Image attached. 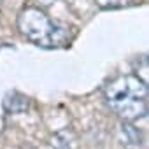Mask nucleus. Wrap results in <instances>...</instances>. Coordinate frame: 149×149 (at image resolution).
<instances>
[{
	"label": "nucleus",
	"mask_w": 149,
	"mask_h": 149,
	"mask_svg": "<svg viewBox=\"0 0 149 149\" xmlns=\"http://www.w3.org/2000/svg\"><path fill=\"white\" fill-rule=\"evenodd\" d=\"M95 4L104 9V11H109V9H121V7H126L132 4V0H95Z\"/></svg>",
	"instance_id": "nucleus-6"
},
{
	"label": "nucleus",
	"mask_w": 149,
	"mask_h": 149,
	"mask_svg": "<svg viewBox=\"0 0 149 149\" xmlns=\"http://www.w3.org/2000/svg\"><path fill=\"white\" fill-rule=\"evenodd\" d=\"M2 105L7 112H13V114H23L28 111L30 107V98L19 91H9L4 100H2Z\"/></svg>",
	"instance_id": "nucleus-4"
},
{
	"label": "nucleus",
	"mask_w": 149,
	"mask_h": 149,
	"mask_svg": "<svg viewBox=\"0 0 149 149\" xmlns=\"http://www.w3.org/2000/svg\"><path fill=\"white\" fill-rule=\"evenodd\" d=\"M119 140L125 149H142V133L132 121L119 123Z\"/></svg>",
	"instance_id": "nucleus-3"
},
{
	"label": "nucleus",
	"mask_w": 149,
	"mask_h": 149,
	"mask_svg": "<svg viewBox=\"0 0 149 149\" xmlns=\"http://www.w3.org/2000/svg\"><path fill=\"white\" fill-rule=\"evenodd\" d=\"M53 147L54 149H76V135L68 130L58 132L53 137Z\"/></svg>",
	"instance_id": "nucleus-5"
},
{
	"label": "nucleus",
	"mask_w": 149,
	"mask_h": 149,
	"mask_svg": "<svg viewBox=\"0 0 149 149\" xmlns=\"http://www.w3.org/2000/svg\"><path fill=\"white\" fill-rule=\"evenodd\" d=\"M107 107L123 121H137L147 116V83L137 74H123L111 79L104 88Z\"/></svg>",
	"instance_id": "nucleus-1"
},
{
	"label": "nucleus",
	"mask_w": 149,
	"mask_h": 149,
	"mask_svg": "<svg viewBox=\"0 0 149 149\" xmlns=\"http://www.w3.org/2000/svg\"><path fill=\"white\" fill-rule=\"evenodd\" d=\"M2 2H4V0H0V4H2Z\"/></svg>",
	"instance_id": "nucleus-7"
},
{
	"label": "nucleus",
	"mask_w": 149,
	"mask_h": 149,
	"mask_svg": "<svg viewBox=\"0 0 149 149\" xmlns=\"http://www.w3.org/2000/svg\"><path fill=\"white\" fill-rule=\"evenodd\" d=\"M16 25L26 40L44 49L63 47L70 42V28L60 21L51 19L40 7H25L18 14Z\"/></svg>",
	"instance_id": "nucleus-2"
}]
</instances>
